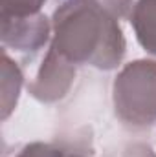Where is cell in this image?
Returning <instances> with one entry per match:
<instances>
[{
    "instance_id": "obj_10",
    "label": "cell",
    "mask_w": 156,
    "mask_h": 157,
    "mask_svg": "<svg viewBox=\"0 0 156 157\" xmlns=\"http://www.w3.org/2000/svg\"><path fill=\"white\" fill-rule=\"evenodd\" d=\"M123 157H156V154L153 152L151 146H147L143 143H134L125 148Z\"/></svg>"
},
{
    "instance_id": "obj_1",
    "label": "cell",
    "mask_w": 156,
    "mask_h": 157,
    "mask_svg": "<svg viewBox=\"0 0 156 157\" xmlns=\"http://www.w3.org/2000/svg\"><path fill=\"white\" fill-rule=\"evenodd\" d=\"M51 48L72 64L114 70L125 55L119 20L94 0H68L51 18Z\"/></svg>"
},
{
    "instance_id": "obj_9",
    "label": "cell",
    "mask_w": 156,
    "mask_h": 157,
    "mask_svg": "<svg viewBox=\"0 0 156 157\" xmlns=\"http://www.w3.org/2000/svg\"><path fill=\"white\" fill-rule=\"evenodd\" d=\"M94 2L116 20L127 17L129 11L132 9V0H94Z\"/></svg>"
},
{
    "instance_id": "obj_5",
    "label": "cell",
    "mask_w": 156,
    "mask_h": 157,
    "mask_svg": "<svg viewBox=\"0 0 156 157\" xmlns=\"http://www.w3.org/2000/svg\"><path fill=\"white\" fill-rule=\"evenodd\" d=\"M130 26L140 46L156 57V0H138L134 4Z\"/></svg>"
},
{
    "instance_id": "obj_11",
    "label": "cell",
    "mask_w": 156,
    "mask_h": 157,
    "mask_svg": "<svg viewBox=\"0 0 156 157\" xmlns=\"http://www.w3.org/2000/svg\"><path fill=\"white\" fill-rule=\"evenodd\" d=\"M72 157H81V155H72Z\"/></svg>"
},
{
    "instance_id": "obj_2",
    "label": "cell",
    "mask_w": 156,
    "mask_h": 157,
    "mask_svg": "<svg viewBox=\"0 0 156 157\" xmlns=\"http://www.w3.org/2000/svg\"><path fill=\"white\" fill-rule=\"evenodd\" d=\"M114 110L121 122L143 128L156 122V60L129 62L112 84Z\"/></svg>"
},
{
    "instance_id": "obj_4",
    "label": "cell",
    "mask_w": 156,
    "mask_h": 157,
    "mask_svg": "<svg viewBox=\"0 0 156 157\" xmlns=\"http://www.w3.org/2000/svg\"><path fill=\"white\" fill-rule=\"evenodd\" d=\"M51 24L39 13L31 17H0V39L2 46L17 51H39L50 40Z\"/></svg>"
},
{
    "instance_id": "obj_7",
    "label": "cell",
    "mask_w": 156,
    "mask_h": 157,
    "mask_svg": "<svg viewBox=\"0 0 156 157\" xmlns=\"http://www.w3.org/2000/svg\"><path fill=\"white\" fill-rule=\"evenodd\" d=\"M46 0H0V17H31L39 15Z\"/></svg>"
},
{
    "instance_id": "obj_3",
    "label": "cell",
    "mask_w": 156,
    "mask_h": 157,
    "mask_svg": "<svg viewBox=\"0 0 156 157\" xmlns=\"http://www.w3.org/2000/svg\"><path fill=\"white\" fill-rule=\"evenodd\" d=\"M76 80V68L64 57H61L53 48L42 60L37 77L28 84L30 93L40 102H55L63 99Z\"/></svg>"
},
{
    "instance_id": "obj_8",
    "label": "cell",
    "mask_w": 156,
    "mask_h": 157,
    "mask_svg": "<svg viewBox=\"0 0 156 157\" xmlns=\"http://www.w3.org/2000/svg\"><path fill=\"white\" fill-rule=\"evenodd\" d=\"M15 157H64V154L63 150L48 143H31V144H26Z\"/></svg>"
},
{
    "instance_id": "obj_6",
    "label": "cell",
    "mask_w": 156,
    "mask_h": 157,
    "mask_svg": "<svg viewBox=\"0 0 156 157\" xmlns=\"http://www.w3.org/2000/svg\"><path fill=\"white\" fill-rule=\"evenodd\" d=\"M22 88V71L9 59V55L2 53V119H7L15 110L18 95Z\"/></svg>"
}]
</instances>
